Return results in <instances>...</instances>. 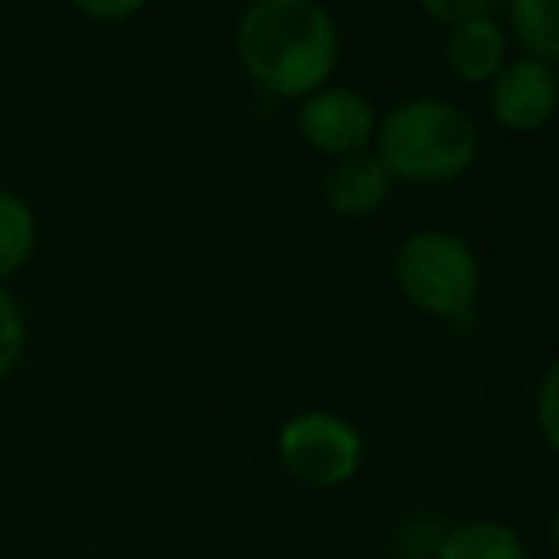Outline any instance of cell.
Wrapping results in <instances>:
<instances>
[{"label": "cell", "mask_w": 559, "mask_h": 559, "mask_svg": "<svg viewBox=\"0 0 559 559\" xmlns=\"http://www.w3.org/2000/svg\"><path fill=\"white\" fill-rule=\"evenodd\" d=\"M236 53L259 88L301 104L332 81L338 27L320 0H251L236 23Z\"/></svg>", "instance_id": "1"}, {"label": "cell", "mask_w": 559, "mask_h": 559, "mask_svg": "<svg viewBox=\"0 0 559 559\" xmlns=\"http://www.w3.org/2000/svg\"><path fill=\"white\" fill-rule=\"evenodd\" d=\"M377 160L392 179L415 187L453 183L476 164L479 130L472 115L445 99H404L377 122Z\"/></svg>", "instance_id": "2"}, {"label": "cell", "mask_w": 559, "mask_h": 559, "mask_svg": "<svg viewBox=\"0 0 559 559\" xmlns=\"http://www.w3.org/2000/svg\"><path fill=\"white\" fill-rule=\"evenodd\" d=\"M396 286L412 309L423 317L456 320L476 312L479 294V259L468 240L445 228H419L396 251Z\"/></svg>", "instance_id": "3"}, {"label": "cell", "mask_w": 559, "mask_h": 559, "mask_svg": "<svg viewBox=\"0 0 559 559\" xmlns=\"http://www.w3.org/2000/svg\"><path fill=\"white\" fill-rule=\"evenodd\" d=\"M361 456V435L354 423L332 412H301L282 423L278 430V461L297 484L332 491L358 476Z\"/></svg>", "instance_id": "4"}, {"label": "cell", "mask_w": 559, "mask_h": 559, "mask_svg": "<svg viewBox=\"0 0 559 559\" xmlns=\"http://www.w3.org/2000/svg\"><path fill=\"white\" fill-rule=\"evenodd\" d=\"M297 130L317 153L324 156H354L366 153L377 138V111L366 96L354 88H320L297 107Z\"/></svg>", "instance_id": "5"}, {"label": "cell", "mask_w": 559, "mask_h": 559, "mask_svg": "<svg viewBox=\"0 0 559 559\" xmlns=\"http://www.w3.org/2000/svg\"><path fill=\"white\" fill-rule=\"evenodd\" d=\"M487 107H491L495 122L507 126L514 133H533L540 126L552 122L559 111V84L556 69L537 58H514L502 66V73L491 81L487 92Z\"/></svg>", "instance_id": "6"}, {"label": "cell", "mask_w": 559, "mask_h": 559, "mask_svg": "<svg viewBox=\"0 0 559 559\" xmlns=\"http://www.w3.org/2000/svg\"><path fill=\"white\" fill-rule=\"evenodd\" d=\"M392 183H396V179L377 160V153H354V156L335 160V168L328 171L324 199H328V206H332V214L361 222V217H373L377 210L389 202Z\"/></svg>", "instance_id": "7"}, {"label": "cell", "mask_w": 559, "mask_h": 559, "mask_svg": "<svg viewBox=\"0 0 559 559\" xmlns=\"http://www.w3.org/2000/svg\"><path fill=\"white\" fill-rule=\"evenodd\" d=\"M445 66L464 84H491L507 66V31L495 15L464 20L445 31Z\"/></svg>", "instance_id": "8"}, {"label": "cell", "mask_w": 559, "mask_h": 559, "mask_svg": "<svg viewBox=\"0 0 559 559\" xmlns=\"http://www.w3.org/2000/svg\"><path fill=\"white\" fill-rule=\"evenodd\" d=\"M435 559H530L522 533L495 518H472L442 533Z\"/></svg>", "instance_id": "9"}, {"label": "cell", "mask_w": 559, "mask_h": 559, "mask_svg": "<svg viewBox=\"0 0 559 559\" xmlns=\"http://www.w3.org/2000/svg\"><path fill=\"white\" fill-rule=\"evenodd\" d=\"M507 12L525 58L559 61V0H507Z\"/></svg>", "instance_id": "10"}, {"label": "cell", "mask_w": 559, "mask_h": 559, "mask_svg": "<svg viewBox=\"0 0 559 559\" xmlns=\"http://www.w3.org/2000/svg\"><path fill=\"white\" fill-rule=\"evenodd\" d=\"M38 240L35 210L15 191H0V282L12 278L31 259Z\"/></svg>", "instance_id": "11"}, {"label": "cell", "mask_w": 559, "mask_h": 559, "mask_svg": "<svg viewBox=\"0 0 559 559\" xmlns=\"http://www.w3.org/2000/svg\"><path fill=\"white\" fill-rule=\"evenodd\" d=\"M23 350H27V317L20 301L0 286V381L20 366Z\"/></svg>", "instance_id": "12"}, {"label": "cell", "mask_w": 559, "mask_h": 559, "mask_svg": "<svg viewBox=\"0 0 559 559\" xmlns=\"http://www.w3.org/2000/svg\"><path fill=\"white\" fill-rule=\"evenodd\" d=\"M537 427L545 435L548 449L559 456V358L545 369L537 384Z\"/></svg>", "instance_id": "13"}, {"label": "cell", "mask_w": 559, "mask_h": 559, "mask_svg": "<svg viewBox=\"0 0 559 559\" xmlns=\"http://www.w3.org/2000/svg\"><path fill=\"white\" fill-rule=\"evenodd\" d=\"M423 12L438 23H464V20H487V15L499 12L507 0H419Z\"/></svg>", "instance_id": "14"}, {"label": "cell", "mask_w": 559, "mask_h": 559, "mask_svg": "<svg viewBox=\"0 0 559 559\" xmlns=\"http://www.w3.org/2000/svg\"><path fill=\"white\" fill-rule=\"evenodd\" d=\"M81 15L96 23H122L145 8V0H69Z\"/></svg>", "instance_id": "15"}, {"label": "cell", "mask_w": 559, "mask_h": 559, "mask_svg": "<svg viewBox=\"0 0 559 559\" xmlns=\"http://www.w3.org/2000/svg\"><path fill=\"white\" fill-rule=\"evenodd\" d=\"M548 540H552V552L559 556V502H556L552 518H548Z\"/></svg>", "instance_id": "16"}, {"label": "cell", "mask_w": 559, "mask_h": 559, "mask_svg": "<svg viewBox=\"0 0 559 559\" xmlns=\"http://www.w3.org/2000/svg\"><path fill=\"white\" fill-rule=\"evenodd\" d=\"M556 84H559V73H556Z\"/></svg>", "instance_id": "17"}]
</instances>
